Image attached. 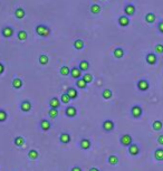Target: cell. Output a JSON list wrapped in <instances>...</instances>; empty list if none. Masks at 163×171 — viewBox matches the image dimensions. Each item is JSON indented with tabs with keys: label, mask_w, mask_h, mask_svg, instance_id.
I'll use <instances>...</instances> for the list:
<instances>
[{
	"label": "cell",
	"mask_w": 163,
	"mask_h": 171,
	"mask_svg": "<svg viewBox=\"0 0 163 171\" xmlns=\"http://www.w3.org/2000/svg\"><path fill=\"white\" fill-rule=\"evenodd\" d=\"M39 129H40L41 131H44V132L49 131L50 129H51V123H50V121L47 120V119L40 120V122H39Z\"/></svg>",
	"instance_id": "cell-8"
},
{
	"label": "cell",
	"mask_w": 163,
	"mask_h": 171,
	"mask_svg": "<svg viewBox=\"0 0 163 171\" xmlns=\"http://www.w3.org/2000/svg\"><path fill=\"white\" fill-rule=\"evenodd\" d=\"M107 162L111 165H116L119 163V158H117L115 154H111V156L107 158Z\"/></svg>",
	"instance_id": "cell-32"
},
{
	"label": "cell",
	"mask_w": 163,
	"mask_h": 171,
	"mask_svg": "<svg viewBox=\"0 0 163 171\" xmlns=\"http://www.w3.org/2000/svg\"><path fill=\"white\" fill-rule=\"evenodd\" d=\"M66 93L68 94V96L70 97L72 101H74V100H76L78 97V91L75 87H68V89H66Z\"/></svg>",
	"instance_id": "cell-13"
},
{
	"label": "cell",
	"mask_w": 163,
	"mask_h": 171,
	"mask_svg": "<svg viewBox=\"0 0 163 171\" xmlns=\"http://www.w3.org/2000/svg\"><path fill=\"white\" fill-rule=\"evenodd\" d=\"M22 85H24V82H22V80L19 78V77H15L13 80V82H11V86H13L15 89H20L22 87Z\"/></svg>",
	"instance_id": "cell-17"
},
{
	"label": "cell",
	"mask_w": 163,
	"mask_h": 171,
	"mask_svg": "<svg viewBox=\"0 0 163 171\" xmlns=\"http://www.w3.org/2000/svg\"><path fill=\"white\" fill-rule=\"evenodd\" d=\"M157 141H159V143H160V144H162L163 146V134L162 135H160V137L157 138Z\"/></svg>",
	"instance_id": "cell-43"
},
{
	"label": "cell",
	"mask_w": 163,
	"mask_h": 171,
	"mask_svg": "<svg viewBox=\"0 0 163 171\" xmlns=\"http://www.w3.org/2000/svg\"><path fill=\"white\" fill-rule=\"evenodd\" d=\"M129 153L133 156V157H135V156H138V153H140V148H138V144H135V143H132L131 146H129Z\"/></svg>",
	"instance_id": "cell-19"
},
{
	"label": "cell",
	"mask_w": 163,
	"mask_h": 171,
	"mask_svg": "<svg viewBox=\"0 0 163 171\" xmlns=\"http://www.w3.org/2000/svg\"><path fill=\"white\" fill-rule=\"evenodd\" d=\"M73 46H74V48L76 51H82L85 47V43H84L83 39H76L75 42L73 43Z\"/></svg>",
	"instance_id": "cell-22"
},
{
	"label": "cell",
	"mask_w": 163,
	"mask_h": 171,
	"mask_svg": "<svg viewBox=\"0 0 163 171\" xmlns=\"http://www.w3.org/2000/svg\"><path fill=\"white\" fill-rule=\"evenodd\" d=\"M82 78L87 83V84H91V83L94 81V77H93V75H92L91 73H85V74H83Z\"/></svg>",
	"instance_id": "cell-34"
},
{
	"label": "cell",
	"mask_w": 163,
	"mask_h": 171,
	"mask_svg": "<svg viewBox=\"0 0 163 171\" xmlns=\"http://www.w3.org/2000/svg\"><path fill=\"white\" fill-rule=\"evenodd\" d=\"M70 171H83V170H82V168L79 165H74V167L70 169Z\"/></svg>",
	"instance_id": "cell-42"
},
{
	"label": "cell",
	"mask_w": 163,
	"mask_h": 171,
	"mask_svg": "<svg viewBox=\"0 0 163 171\" xmlns=\"http://www.w3.org/2000/svg\"><path fill=\"white\" fill-rule=\"evenodd\" d=\"M59 101H60V103H63V104H68L72 100H70V97L68 96V94L65 92V93H62L60 97H59Z\"/></svg>",
	"instance_id": "cell-33"
},
{
	"label": "cell",
	"mask_w": 163,
	"mask_h": 171,
	"mask_svg": "<svg viewBox=\"0 0 163 171\" xmlns=\"http://www.w3.org/2000/svg\"><path fill=\"white\" fill-rule=\"evenodd\" d=\"M119 143L123 146H127V148H129V146L133 143V139H132V137L130 134H123V135L119 138Z\"/></svg>",
	"instance_id": "cell-4"
},
{
	"label": "cell",
	"mask_w": 163,
	"mask_h": 171,
	"mask_svg": "<svg viewBox=\"0 0 163 171\" xmlns=\"http://www.w3.org/2000/svg\"><path fill=\"white\" fill-rule=\"evenodd\" d=\"M145 21H146V23H149V24L154 23V21H155V15H154V13H146V16H145Z\"/></svg>",
	"instance_id": "cell-37"
},
{
	"label": "cell",
	"mask_w": 163,
	"mask_h": 171,
	"mask_svg": "<svg viewBox=\"0 0 163 171\" xmlns=\"http://www.w3.org/2000/svg\"><path fill=\"white\" fill-rule=\"evenodd\" d=\"M59 74H60L62 76L70 75V68H69L67 65H63V66L59 68Z\"/></svg>",
	"instance_id": "cell-29"
},
{
	"label": "cell",
	"mask_w": 163,
	"mask_h": 171,
	"mask_svg": "<svg viewBox=\"0 0 163 171\" xmlns=\"http://www.w3.org/2000/svg\"><path fill=\"white\" fill-rule=\"evenodd\" d=\"M19 108H20V110H21V112L28 113V112L32 111V102L29 101V100H24V101H21L20 105H19Z\"/></svg>",
	"instance_id": "cell-5"
},
{
	"label": "cell",
	"mask_w": 163,
	"mask_h": 171,
	"mask_svg": "<svg viewBox=\"0 0 163 171\" xmlns=\"http://www.w3.org/2000/svg\"><path fill=\"white\" fill-rule=\"evenodd\" d=\"M72 141V137L68 132H62L59 134V142L62 144H68Z\"/></svg>",
	"instance_id": "cell-11"
},
{
	"label": "cell",
	"mask_w": 163,
	"mask_h": 171,
	"mask_svg": "<svg viewBox=\"0 0 163 171\" xmlns=\"http://www.w3.org/2000/svg\"><path fill=\"white\" fill-rule=\"evenodd\" d=\"M70 76H72V78H74L76 81V80H78V78H82L83 72L78 68V66H73V67L70 68Z\"/></svg>",
	"instance_id": "cell-9"
},
{
	"label": "cell",
	"mask_w": 163,
	"mask_h": 171,
	"mask_svg": "<svg viewBox=\"0 0 163 171\" xmlns=\"http://www.w3.org/2000/svg\"><path fill=\"white\" fill-rule=\"evenodd\" d=\"M115 129V123L112 120H105L102 123V130L106 133H111Z\"/></svg>",
	"instance_id": "cell-2"
},
{
	"label": "cell",
	"mask_w": 163,
	"mask_h": 171,
	"mask_svg": "<svg viewBox=\"0 0 163 171\" xmlns=\"http://www.w3.org/2000/svg\"><path fill=\"white\" fill-rule=\"evenodd\" d=\"M89 67H91V64H89V62L86 61V59H83V61H81L79 64H78V68H79L82 72H87V70H89Z\"/></svg>",
	"instance_id": "cell-18"
},
{
	"label": "cell",
	"mask_w": 163,
	"mask_h": 171,
	"mask_svg": "<svg viewBox=\"0 0 163 171\" xmlns=\"http://www.w3.org/2000/svg\"><path fill=\"white\" fill-rule=\"evenodd\" d=\"M38 62L41 66H46L47 64L49 63V57L47 56L46 54H40L38 57Z\"/></svg>",
	"instance_id": "cell-23"
},
{
	"label": "cell",
	"mask_w": 163,
	"mask_h": 171,
	"mask_svg": "<svg viewBox=\"0 0 163 171\" xmlns=\"http://www.w3.org/2000/svg\"><path fill=\"white\" fill-rule=\"evenodd\" d=\"M103 1H105V0H103Z\"/></svg>",
	"instance_id": "cell-46"
},
{
	"label": "cell",
	"mask_w": 163,
	"mask_h": 171,
	"mask_svg": "<svg viewBox=\"0 0 163 171\" xmlns=\"http://www.w3.org/2000/svg\"><path fill=\"white\" fill-rule=\"evenodd\" d=\"M124 13H125L126 16H133L135 13V6L132 5V4H127L124 7Z\"/></svg>",
	"instance_id": "cell-16"
},
{
	"label": "cell",
	"mask_w": 163,
	"mask_h": 171,
	"mask_svg": "<svg viewBox=\"0 0 163 171\" xmlns=\"http://www.w3.org/2000/svg\"><path fill=\"white\" fill-rule=\"evenodd\" d=\"M27 156L30 160H37L38 157H39V152L37 150H35V149H30L27 153Z\"/></svg>",
	"instance_id": "cell-28"
},
{
	"label": "cell",
	"mask_w": 163,
	"mask_h": 171,
	"mask_svg": "<svg viewBox=\"0 0 163 171\" xmlns=\"http://www.w3.org/2000/svg\"><path fill=\"white\" fill-rule=\"evenodd\" d=\"M65 115L67 118H70V119L75 118L76 115H77V108L75 106H73V105L66 106V108H65Z\"/></svg>",
	"instance_id": "cell-7"
},
{
	"label": "cell",
	"mask_w": 163,
	"mask_h": 171,
	"mask_svg": "<svg viewBox=\"0 0 163 171\" xmlns=\"http://www.w3.org/2000/svg\"><path fill=\"white\" fill-rule=\"evenodd\" d=\"M88 171H100V169L96 168V167H92V168H89V170Z\"/></svg>",
	"instance_id": "cell-45"
},
{
	"label": "cell",
	"mask_w": 163,
	"mask_h": 171,
	"mask_svg": "<svg viewBox=\"0 0 163 171\" xmlns=\"http://www.w3.org/2000/svg\"><path fill=\"white\" fill-rule=\"evenodd\" d=\"M48 105H49V108H56V110H58V108H60L62 103L59 101V97L53 96L49 100V102H48Z\"/></svg>",
	"instance_id": "cell-10"
},
{
	"label": "cell",
	"mask_w": 163,
	"mask_h": 171,
	"mask_svg": "<svg viewBox=\"0 0 163 171\" xmlns=\"http://www.w3.org/2000/svg\"><path fill=\"white\" fill-rule=\"evenodd\" d=\"M145 59H146V63L150 64V65H154V64L157 63V56H155V54H153V53L148 54L146 57H145Z\"/></svg>",
	"instance_id": "cell-27"
},
{
	"label": "cell",
	"mask_w": 163,
	"mask_h": 171,
	"mask_svg": "<svg viewBox=\"0 0 163 171\" xmlns=\"http://www.w3.org/2000/svg\"><path fill=\"white\" fill-rule=\"evenodd\" d=\"M17 38L20 42H24L28 38V32L26 30H19V32H17Z\"/></svg>",
	"instance_id": "cell-31"
},
{
	"label": "cell",
	"mask_w": 163,
	"mask_h": 171,
	"mask_svg": "<svg viewBox=\"0 0 163 171\" xmlns=\"http://www.w3.org/2000/svg\"><path fill=\"white\" fill-rule=\"evenodd\" d=\"M75 86L79 89H85L87 87V83L85 82L83 78H78L75 81Z\"/></svg>",
	"instance_id": "cell-26"
},
{
	"label": "cell",
	"mask_w": 163,
	"mask_h": 171,
	"mask_svg": "<svg viewBox=\"0 0 163 171\" xmlns=\"http://www.w3.org/2000/svg\"><path fill=\"white\" fill-rule=\"evenodd\" d=\"M26 140L24 137H21V135H18V137H16L15 139H13V144L17 146V148H21V146H24L25 144Z\"/></svg>",
	"instance_id": "cell-21"
},
{
	"label": "cell",
	"mask_w": 163,
	"mask_h": 171,
	"mask_svg": "<svg viewBox=\"0 0 163 171\" xmlns=\"http://www.w3.org/2000/svg\"><path fill=\"white\" fill-rule=\"evenodd\" d=\"M124 54H125V51H124V49H123L122 47H116L113 51L114 57H115V58H117V59H121L122 57L124 56Z\"/></svg>",
	"instance_id": "cell-24"
},
{
	"label": "cell",
	"mask_w": 163,
	"mask_h": 171,
	"mask_svg": "<svg viewBox=\"0 0 163 171\" xmlns=\"http://www.w3.org/2000/svg\"><path fill=\"white\" fill-rule=\"evenodd\" d=\"M8 119V113L5 108H0V123L6 122Z\"/></svg>",
	"instance_id": "cell-35"
},
{
	"label": "cell",
	"mask_w": 163,
	"mask_h": 171,
	"mask_svg": "<svg viewBox=\"0 0 163 171\" xmlns=\"http://www.w3.org/2000/svg\"><path fill=\"white\" fill-rule=\"evenodd\" d=\"M91 146H92V141L91 140L87 139V138L81 139V141H79V148H81L82 150H89Z\"/></svg>",
	"instance_id": "cell-12"
},
{
	"label": "cell",
	"mask_w": 163,
	"mask_h": 171,
	"mask_svg": "<svg viewBox=\"0 0 163 171\" xmlns=\"http://www.w3.org/2000/svg\"><path fill=\"white\" fill-rule=\"evenodd\" d=\"M159 30L161 32H163V21H161V23L159 24Z\"/></svg>",
	"instance_id": "cell-44"
},
{
	"label": "cell",
	"mask_w": 163,
	"mask_h": 171,
	"mask_svg": "<svg viewBox=\"0 0 163 171\" xmlns=\"http://www.w3.org/2000/svg\"><path fill=\"white\" fill-rule=\"evenodd\" d=\"M131 114L134 119H140L143 114V110L140 105H133L131 108Z\"/></svg>",
	"instance_id": "cell-6"
},
{
	"label": "cell",
	"mask_w": 163,
	"mask_h": 171,
	"mask_svg": "<svg viewBox=\"0 0 163 171\" xmlns=\"http://www.w3.org/2000/svg\"><path fill=\"white\" fill-rule=\"evenodd\" d=\"M5 73V65L0 62V75H2Z\"/></svg>",
	"instance_id": "cell-41"
},
{
	"label": "cell",
	"mask_w": 163,
	"mask_h": 171,
	"mask_svg": "<svg viewBox=\"0 0 163 171\" xmlns=\"http://www.w3.org/2000/svg\"><path fill=\"white\" fill-rule=\"evenodd\" d=\"M117 23L121 27H126V26L130 25V19L127 16H119L117 19Z\"/></svg>",
	"instance_id": "cell-20"
},
{
	"label": "cell",
	"mask_w": 163,
	"mask_h": 171,
	"mask_svg": "<svg viewBox=\"0 0 163 171\" xmlns=\"http://www.w3.org/2000/svg\"><path fill=\"white\" fill-rule=\"evenodd\" d=\"M152 127H153V129H154L155 131H160V130L162 129V127H163V123L161 122V121H154Z\"/></svg>",
	"instance_id": "cell-39"
},
{
	"label": "cell",
	"mask_w": 163,
	"mask_h": 171,
	"mask_svg": "<svg viewBox=\"0 0 163 171\" xmlns=\"http://www.w3.org/2000/svg\"><path fill=\"white\" fill-rule=\"evenodd\" d=\"M150 87V85H149V82L146 81V80H140L138 82V89L141 91V92H145V91H148Z\"/></svg>",
	"instance_id": "cell-14"
},
{
	"label": "cell",
	"mask_w": 163,
	"mask_h": 171,
	"mask_svg": "<svg viewBox=\"0 0 163 171\" xmlns=\"http://www.w3.org/2000/svg\"><path fill=\"white\" fill-rule=\"evenodd\" d=\"M154 157L159 161H162L163 160V149H157L154 152Z\"/></svg>",
	"instance_id": "cell-38"
},
{
	"label": "cell",
	"mask_w": 163,
	"mask_h": 171,
	"mask_svg": "<svg viewBox=\"0 0 163 171\" xmlns=\"http://www.w3.org/2000/svg\"><path fill=\"white\" fill-rule=\"evenodd\" d=\"M15 34V30L11 26H5L1 29V36L4 38H11Z\"/></svg>",
	"instance_id": "cell-3"
},
{
	"label": "cell",
	"mask_w": 163,
	"mask_h": 171,
	"mask_svg": "<svg viewBox=\"0 0 163 171\" xmlns=\"http://www.w3.org/2000/svg\"><path fill=\"white\" fill-rule=\"evenodd\" d=\"M112 96H113V93H112V91L110 89H103V92H102V97H103L104 100H110V99H112Z\"/></svg>",
	"instance_id": "cell-30"
},
{
	"label": "cell",
	"mask_w": 163,
	"mask_h": 171,
	"mask_svg": "<svg viewBox=\"0 0 163 171\" xmlns=\"http://www.w3.org/2000/svg\"><path fill=\"white\" fill-rule=\"evenodd\" d=\"M100 10H102V7L98 4H93V5H91V7H89V11H91V13H93V15H98L100 13Z\"/></svg>",
	"instance_id": "cell-25"
},
{
	"label": "cell",
	"mask_w": 163,
	"mask_h": 171,
	"mask_svg": "<svg viewBox=\"0 0 163 171\" xmlns=\"http://www.w3.org/2000/svg\"><path fill=\"white\" fill-rule=\"evenodd\" d=\"M155 51L159 53V54H162L163 53V45L162 44H157L155 46Z\"/></svg>",
	"instance_id": "cell-40"
},
{
	"label": "cell",
	"mask_w": 163,
	"mask_h": 171,
	"mask_svg": "<svg viewBox=\"0 0 163 171\" xmlns=\"http://www.w3.org/2000/svg\"><path fill=\"white\" fill-rule=\"evenodd\" d=\"M58 110L56 108H49V111H48V116H49V119L51 120H54V119H56L57 116H58Z\"/></svg>",
	"instance_id": "cell-36"
},
{
	"label": "cell",
	"mask_w": 163,
	"mask_h": 171,
	"mask_svg": "<svg viewBox=\"0 0 163 171\" xmlns=\"http://www.w3.org/2000/svg\"><path fill=\"white\" fill-rule=\"evenodd\" d=\"M26 16V11L25 9L22 8V7H17L16 8V10H15V17L19 20H21V19H24Z\"/></svg>",
	"instance_id": "cell-15"
},
{
	"label": "cell",
	"mask_w": 163,
	"mask_h": 171,
	"mask_svg": "<svg viewBox=\"0 0 163 171\" xmlns=\"http://www.w3.org/2000/svg\"><path fill=\"white\" fill-rule=\"evenodd\" d=\"M35 32L40 37H48L50 34V28L47 25H44V24H38L35 27Z\"/></svg>",
	"instance_id": "cell-1"
}]
</instances>
